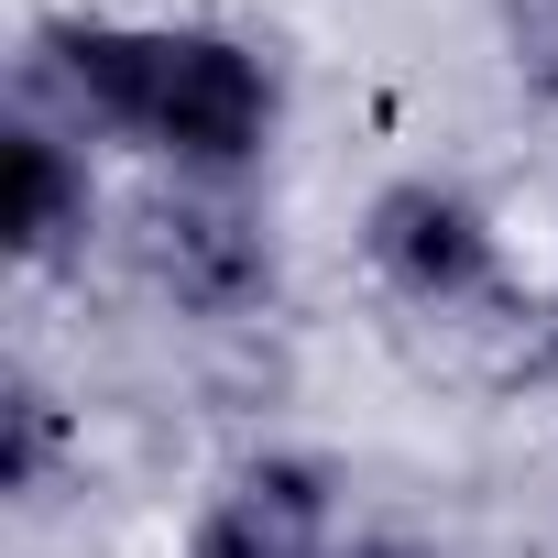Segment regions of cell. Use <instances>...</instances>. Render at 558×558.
<instances>
[{"mask_svg":"<svg viewBox=\"0 0 558 558\" xmlns=\"http://www.w3.org/2000/svg\"><path fill=\"white\" fill-rule=\"evenodd\" d=\"M121 252L143 274V296L197 318V329H241L274 307V286H286V252H274V219L252 186H186L165 175L132 219H121Z\"/></svg>","mask_w":558,"mask_h":558,"instance_id":"7a4b0ae2","label":"cell"},{"mask_svg":"<svg viewBox=\"0 0 558 558\" xmlns=\"http://www.w3.org/2000/svg\"><path fill=\"white\" fill-rule=\"evenodd\" d=\"M504 45L536 99H558V0H504Z\"/></svg>","mask_w":558,"mask_h":558,"instance_id":"52a82bcc","label":"cell"},{"mask_svg":"<svg viewBox=\"0 0 558 558\" xmlns=\"http://www.w3.org/2000/svg\"><path fill=\"white\" fill-rule=\"evenodd\" d=\"M340 558H427V547H416V536H362V525H351V547H340Z\"/></svg>","mask_w":558,"mask_h":558,"instance_id":"ba28073f","label":"cell"},{"mask_svg":"<svg viewBox=\"0 0 558 558\" xmlns=\"http://www.w3.org/2000/svg\"><path fill=\"white\" fill-rule=\"evenodd\" d=\"M110 197H99V143L45 121V110H12L0 132V241H12L23 274H56L99 241Z\"/></svg>","mask_w":558,"mask_h":558,"instance_id":"5b68a950","label":"cell"},{"mask_svg":"<svg viewBox=\"0 0 558 558\" xmlns=\"http://www.w3.org/2000/svg\"><path fill=\"white\" fill-rule=\"evenodd\" d=\"M77 460H88L77 405L34 362H0V504H56Z\"/></svg>","mask_w":558,"mask_h":558,"instance_id":"8992f818","label":"cell"},{"mask_svg":"<svg viewBox=\"0 0 558 558\" xmlns=\"http://www.w3.org/2000/svg\"><path fill=\"white\" fill-rule=\"evenodd\" d=\"M362 263H373V286H384L395 307H416V318H471V307L504 296V219H493L460 175L416 165V175H384V186L362 197Z\"/></svg>","mask_w":558,"mask_h":558,"instance_id":"3957f363","label":"cell"},{"mask_svg":"<svg viewBox=\"0 0 558 558\" xmlns=\"http://www.w3.org/2000/svg\"><path fill=\"white\" fill-rule=\"evenodd\" d=\"M12 110H45L88 143H121L186 186H252L286 132V66L230 23H110L56 12L23 34Z\"/></svg>","mask_w":558,"mask_h":558,"instance_id":"6da1fadb","label":"cell"},{"mask_svg":"<svg viewBox=\"0 0 558 558\" xmlns=\"http://www.w3.org/2000/svg\"><path fill=\"white\" fill-rule=\"evenodd\" d=\"M547 384H558V318H547Z\"/></svg>","mask_w":558,"mask_h":558,"instance_id":"9c48e42d","label":"cell"},{"mask_svg":"<svg viewBox=\"0 0 558 558\" xmlns=\"http://www.w3.org/2000/svg\"><path fill=\"white\" fill-rule=\"evenodd\" d=\"M340 547H351V482L329 449L230 460L186 525V558H340Z\"/></svg>","mask_w":558,"mask_h":558,"instance_id":"277c9868","label":"cell"}]
</instances>
